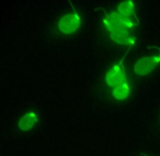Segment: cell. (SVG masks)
<instances>
[{"label": "cell", "mask_w": 160, "mask_h": 156, "mask_svg": "<svg viewBox=\"0 0 160 156\" xmlns=\"http://www.w3.org/2000/svg\"><path fill=\"white\" fill-rule=\"evenodd\" d=\"M124 59L125 57L122 59V61L117 63L111 70H109V72L106 75V82H107L108 86L112 87L113 89L127 82V73H125L124 66H123Z\"/></svg>", "instance_id": "cell-2"}, {"label": "cell", "mask_w": 160, "mask_h": 156, "mask_svg": "<svg viewBox=\"0 0 160 156\" xmlns=\"http://www.w3.org/2000/svg\"><path fill=\"white\" fill-rule=\"evenodd\" d=\"M118 11L122 16L136 17V14H135V4L131 1L121 2L118 6Z\"/></svg>", "instance_id": "cell-7"}, {"label": "cell", "mask_w": 160, "mask_h": 156, "mask_svg": "<svg viewBox=\"0 0 160 156\" xmlns=\"http://www.w3.org/2000/svg\"><path fill=\"white\" fill-rule=\"evenodd\" d=\"M160 64V51L159 54L149 55V57H144L137 60L134 65V72L138 76H146L148 75L157 65Z\"/></svg>", "instance_id": "cell-3"}, {"label": "cell", "mask_w": 160, "mask_h": 156, "mask_svg": "<svg viewBox=\"0 0 160 156\" xmlns=\"http://www.w3.org/2000/svg\"><path fill=\"white\" fill-rule=\"evenodd\" d=\"M133 19L137 20V17H125L122 16L119 12L106 13V17L103 19V24L110 34L112 33H131L135 27L136 23L133 22Z\"/></svg>", "instance_id": "cell-1"}, {"label": "cell", "mask_w": 160, "mask_h": 156, "mask_svg": "<svg viewBox=\"0 0 160 156\" xmlns=\"http://www.w3.org/2000/svg\"><path fill=\"white\" fill-rule=\"evenodd\" d=\"M37 122V116L34 112H28L21 117L19 122V128L22 131H28L32 129Z\"/></svg>", "instance_id": "cell-6"}, {"label": "cell", "mask_w": 160, "mask_h": 156, "mask_svg": "<svg viewBox=\"0 0 160 156\" xmlns=\"http://www.w3.org/2000/svg\"><path fill=\"white\" fill-rule=\"evenodd\" d=\"M130 94V85L128 82H124V84L120 85V86L116 87V88L112 90V95H113L114 99L117 100H125Z\"/></svg>", "instance_id": "cell-8"}, {"label": "cell", "mask_w": 160, "mask_h": 156, "mask_svg": "<svg viewBox=\"0 0 160 156\" xmlns=\"http://www.w3.org/2000/svg\"><path fill=\"white\" fill-rule=\"evenodd\" d=\"M110 38L112 39V41L116 42V44L128 46V49L134 47L135 42H136L135 36L131 35V33H122V32L112 33V34H110Z\"/></svg>", "instance_id": "cell-5"}, {"label": "cell", "mask_w": 160, "mask_h": 156, "mask_svg": "<svg viewBox=\"0 0 160 156\" xmlns=\"http://www.w3.org/2000/svg\"><path fill=\"white\" fill-rule=\"evenodd\" d=\"M81 25V16L78 13H68L62 16L59 21V30L63 34H72L74 33Z\"/></svg>", "instance_id": "cell-4"}]
</instances>
